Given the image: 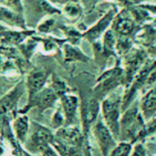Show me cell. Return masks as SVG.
Masks as SVG:
<instances>
[{
    "label": "cell",
    "mask_w": 156,
    "mask_h": 156,
    "mask_svg": "<svg viewBox=\"0 0 156 156\" xmlns=\"http://www.w3.org/2000/svg\"><path fill=\"white\" fill-rule=\"evenodd\" d=\"M121 102V96L114 92L109 95L101 104L104 123L111 131L114 139H118L120 136Z\"/></svg>",
    "instance_id": "1"
},
{
    "label": "cell",
    "mask_w": 156,
    "mask_h": 156,
    "mask_svg": "<svg viewBox=\"0 0 156 156\" xmlns=\"http://www.w3.org/2000/svg\"><path fill=\"white\" fill-rule=\"evenodd\" d=\"M93 133L98 145L103 156H109L113 148L116 146L115 139L108 129L106 124L101 121H98L93 127Z\"/></svg>",
    "instance_id": "2"
},
{
    "label": "cell",
    "mask_w": 156,
    "mask_h": 156,
    "mask_svg": "<svg viewBox=\"0 0 156 156\" xmlns=\"http://www.w3.org/2000/svg\"><path fill=\"white\" fill-rule=\"evenodd\" d=\"M58 98V94L54 91L51 87H47L41 90L30 102L27 103L25 109L21 110L20 113H25L27 111L32 107H37L41 112H44L49 108H52Z\"/></svg>",
    "instance_id": "3"
},
{
    "label": "cell",
    "mask_w": 156,
    "mask_h": 156,
    "mask_svg": "<svg viewBox=\"0 0 156 156\" xmlns=\"http://www.w3.org/2000/svg\"><path fill=\"white\" fill-rule=\"evenodd\" d=\"M50 72L46 70H38V71H32L28 77L27 78L26 81V88L28 92V102L32 101V99L41 90L44 89V86L48 79ZM27 102V103H28Z\"/></svg>",
    "instance_id": "4"
},
{
    "label": "cell",
    "mask_w": 156,
    "mask_h": 156,
    "mask_svg": "<svg viewBox=\"0 0 156 156\" xmlns=\"http://www.w3.org/2000/svg\"><path fill=\"white\" fill-rule=\"evenodd\" d=\"M24 87L25 86H23L22 83H19L0 100L1 113L6 114L10 112H13L16 108L18 100L21 97V95H23Z\"/></svg>",
    "instance_id": "5"
},
{
    "label": "cell",
    "mask_w": 156,
    "mask_h": 156,
    "mask_svg": "<svg viewBox=\"0 0 156 156\" xmlns=\"http://www.w3.org/2000/svg\"><path fill=\"white\" fill-rule=\"evenodd\" d=\"M60 103L65 117V122H67V125L69 126L73 122L76 118L79 107V99L75 95L66 93L60 96Z\"/></svg>",
    "instance_id": "6"
},
{
    "label": "cell",
    "mask_w": 156,
    "mask_h": 156,
    "mask_svg": "<svg viewBox=\"0 0 156 156\" xmlns=\"http://www.w3.org/2000/svg\"><path fill=\"white\" fill-rule=\"evenodd\" d=\"M34 125L36 126V129L31 135V144L39 151L41 147L50 144L54 140V136L48 128L36 123H34Z\"/></svg>",
    "instance_id": "7"
},
{
    "label": "cell",
    "mask_w": 156,
    "mask_h": 156,
    "mask_svg": "<svg viewBox=\"0 0 156 156\" xmlns=\"http://www.w3.org/2000/svg\"><path fill=\"white\" fill-rule=\"evenodd\" d=\"M57 140L64 144H69L71 147H77L81 143V133L76 127L59 128L57 132Z\"/></svg>",
    "instance_id": "8"
},
{
    "label": "cell",
    "mask_w": 156,
    "mask_h": 156,
    "mask_svg": "<svg viewBox=\"0 0 156 156\" xmlns=\"http://www.w3.org/2000/svg\"><path fill=\"white\" fill-rule=\"evenodd\" d=\"M100 112V103L96 99H91L82 108V121L85 130L89 129L90 125L92 124L99 114Z\"/></svg>",
    "instance_id": "9"
},
{
    "label": "cell",
    "mask_w": 156,
    "mask_h": 156,
    "mask_svg": "<svg viewBox=\"0 0 156 156\" xmlns=\"http://www.w3.org/2000/svg\"><path fill=\"white\" fill-rule=\"evenodd\" d=\"M142 111L145 118H150L156 112V87L150 90L143 97Z\"/></svg>",
    "instance_id": "10"
},
{
    "label": "cell",
    "mask_w": 156,
    "mask_h": 156,
    "mask_svg": "<svg viewBox=\"0 0 156 156\" xmlns=\"http://www.w3.org/2000/svg\"><path fill=\"white\" fill-rule=\"evenodd\" d=\"M0 21H3L10 26L25 27L24 20L20 14L11 11L5 7L0 6Z\"/></svg>",
    "instance_id": "11"
},
{
    "label": "cell",
    "mask_w": 156,
    "mask_h": 156,
    "mask_svg": "<svg viewBox=\"0 0 156 156\" xmlns=\"http://www.w3.org/2000/svg\"><path fill=\"white\" fill-rule=\"evenodd\" d=\"M14 131L18 141L24 142L28 132V118L27 115L18 116L14 121Z\"/></svg>",
    "instance_id": "12"
},
{
    "label": "cell",
    "mask_w": 156,
    "mask_h": 156,
    "mask_svg": "<svg viewBox=\"0 0 156 156\" xmlns=\"http://www.w3.org/2000/svg\"><path fill=\"white\" fill-rule=\"evenodd\" d=\"M64 54H65V60L68 62H72V61H88L89 58H87L82 52L78 49L77 48L66 44L64 46Z\"/></svg>",
    "instance_id": "13"
},
{
    "label": "cell",
    "mask_w": 156,
    "mask_h": 156,
    "mask_svg": "<svg viewBox=\"0 0 156 156\" xmlns=\"http://www.w3.org/2000/svg\"><path fill=\"white\" fill-rule=\"evenodd\" d=\"M112 18V13L108 14L104 18H102L96 26H94L92 28H90L86 34L85 36L87 37V38H89L90 40H93L96 39L98 37H100V35L101 34V32L107 27V26L109 25L110 21Z\"/></svg>",
    "instance_id": "14"
},
{
    "label": "cell",
    "mask_w": 156,
    "mask_h": 156,
    "mask_svg": "<svg viewBox=\"0 0 156 156\" xmlns=\"http://www.w3.org/2000/svg\"><path fill=\"white\" fill-rule=\"evenodd\" d=\"M144 62V57L142 54H136L133 55L132 58H130L126 64V80H128V78L131 79L134 73L141 68L142 63Z\"/></svg>",
    "instance_id": "15"
},
{
    "label": "cell",
    "mask_w": 156,
    "mask_h": 156,
    "mask_svg": "<svg viewBox=\"0 0 156 156\" xmlns=\"http://www.w3.org/2000/svg\"><path fill=\"white\" fill-rule=\"evenodd\" d=\"M132 154V144L126 142H122L113 148L110 156H130Z\"/></svg>",
    "instance_id": "16"
},
{
    "label": "cell",
    "mask_w": 156,
    "mask_h": 156,
    "mask_svg": "<svg viewBox=\"0 0 156 156\" xmlns=\"http://www.w3.org/2000/svg\"><path fill=\"white\" fill-rule=\"evenodd\" d=\"M64 11H65V14L68 17L76 18L80 16L81 9H80V6L78 5V4H76L74 2H70V3L66 4Z\"/></svg>",
    "instance_id": "17"
},
{
    "label": "cell",
    "mask_w": 156,
    "mask_h": 156,
    "mask_svg": "<svg viewBox=\"0 0 156 156\" xmlns=\"http://www.w3.org/2000/svg\"><path fill=\"white\" fill-rule=\"evenodd\" d=\"M133 26L129 18H122L116 23V29L122 34H128L132 31Z\"/></svg>",
    "instance_id": "18"
},
{
    "label": "cell",
    "mask_w": 156,
    "mask_h": 156,
    "mask_svg": "<svg viewBox=\"0 0 156 156\" xmlns=\"http://www.w3.org/2000/svg\"><path fill=\"white\" fill-rule=\"evenodd\" d=\"M65 122V117L63 112L60 110H57L54 113L52 120H51V126L54 129H59Z\"/></svg>",
    "instance_id": "19"
},
{
    "label": "cell",
    "mask_w": 156,
    "mask_h": 156,
    "mask_svg": "<svg viewBox=\"0 0 156 156\" xmlns=\"http://www.w3.org/2000/svg\"><path fill=\"white\" fill-rule=\"evenodd\" d=\"M39 153L41 154V156H59L58 154L52 147L49 146V144L41 147L39 150Z\"/></svg>",
    "instance_id": "20"
},
{
    "label": "cell",
    "mask_w": 156,
    "mask_h": 156,
    "mask_svg": "<svg viewBox=\"0 0 156 156\" xmlns=\"http://www.w3.org/2000/svg\"><path fill=\"white\" fill-rule=\"evenodd\" d=\"M9 6L16 12L20 14L22 12V5L20 0H7Z\"/></svg>",
    "instance_id": "21"
},
{
    "label": "cell",
    "mask_w": 156,
    "mask_h": 156,
    "mask_svg": "<svg viewBox=\"0 0 156 156\" xmlns=\"http://www.w3.org/2000/svg\"><path fill=\"white\" fill-rule=\"evenodd\" d=\"M53 25V20L52 19H48L44 21L39 27H38V30L41 32H48L50 29V27H52Z\"/></svg>",
    "instance_id": "22"
},
{
    "label": "cell",
    "mask_w": 156,
    "mask_h": 156,
    "mask_svg": "<svg viewBox=\"0 0 156 156\" xmlns=\"http://www.w3.org/2000/svg\"><path fill=\"white\" fill-rule=\"evenodd\" d=\"M131 156H144V149L142 144H137Z\"/></svg>",
    "instance_id": "23"
},
{
    "label": "cell",
    "mask_w": 156,
    "mask_h": 156,
    "mask_svg": "<svg viewBox=\"0 0 156 156\" xmlns=\"http://www.w3.org/2000/svg\"><path fill=\"white\" fill-rule=\"evenodd\" d=\"M52 3H57V4H68L70 2H75V0H49Z\"/></svg>",
    "instance_id": "24"
},
{
    "label": "cell",
    "mask_w": 156,
    "mask_h": 156,
    "mask_svg": "<svg viewBox=\"0 0 156 156\" xmlns=\"http://www.w3.org/2000/svg\"><path fill=\"white\" fill-rule=\"evenodd\" d=\"M150 156H154V155H150Z\"/></svg>",
    "instance_id": "25"
}]
</instances>
